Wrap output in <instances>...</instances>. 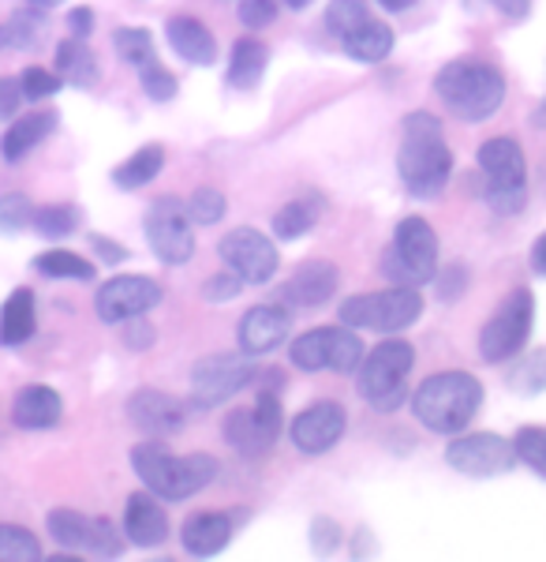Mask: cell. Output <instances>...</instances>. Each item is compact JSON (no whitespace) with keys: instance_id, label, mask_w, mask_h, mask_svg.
Returning a JSON list of instances; mask_svg holds the SVG:
<instances>
[{"instance_id":"8fae6325","label":"cell","mask_w":546,"mask_h":562,"mask_svg":"<svg viewBox=\"0 0 546 562\" xmlns=\"http://www.w3.org/2000/svg\"><path fill=\"white\" fill-rule=\"evenodd\" d=\"M535 326V296L532 289H513L505 301L494 307V315L479 330V360L487 364H505V360L521 357L524 346L532 341Z\"/></svg>"},{"instance_id":"f5cc1de1","label":"cell","mask_w":546,"mask_h":562,"mask_svg":"<svg viewBox=\"0 0 546 562\" xmlns=\"http://www.w3.org/2000/svg\"><path fill=\"white\" fill-rule=\"evenodd\" d=\"M490 4H494L505 20H527V12H532V0H490Z\"/></svg>"},{"instance_id":"ba28073f","label":"cell","mask_w":546,"mask_h":562,"mask_svg":"<svg viewBox=\"0 0 546 562\" xmlns=\"http://www.w3.org/2000/svg\"><path fill=\"white\" fill-rule=\"evenodd\" d=\"M423 315V296L412 285H389L382 293H356L344 296L337 319L352 330H371V334H400L408 326H416Z\"/></svg>"},{"instance_id":"ee69618b","label":"cell","mask_w":546,"mask_h":562,"mask_svg":"<svg viewBox=\"0 0 546 562\" xmlns=\"http://www.w3.org/2000/svg\"><path fill=\"white\" fill-rule=\"evenodd\" d=\"M434 293H439L442 304H453L457 296L468 289V267L464 262H450L445 270H434Z\"/></svg>"},{"instance_id":"7a4b0ae2","label":"cell","mask_w":546,"mask_h":562,"mask_svg":"<svg viewBox=\"0 0 546 562\" xmlns=\"http://www.w3.org/2000/svg\"><path fill=\"white\" fill-rule=\"evenodd\" d=\"M434 94L464 124H484L505 105V76L490 60L457 57L439 68Z\"/></svg>"},{"instance_id":"816d5d0a","label":"cell","mask_w":546,"mask_h":562,"mask_svg":"<svg viewBox=\"0 0 546 562\" xmlns=\"http://www.w3.org/2000/svg\"><path fill=\"white\" fill-rule=\"evenodd\" d=\"M90 244H94L98 256H102L105 262H113V267H116V262H124V259H127V248H121V244H113L109 237H90Z\"/></svg>"},{"instance_id":"30bf717a","label":"cell","mask_w":546,"mask_h":562,"mask_svg":"<svg viewBox=\"0 0 546 562\" xmlns=\"http://www.w3.org/2000/svg\"><path fill=\"white\" fill-rule=\"evenodd\" d=\"M326 26L341 49L360 65H382L394 53V31L371 15L367 0H330L326 8Z\"/></svg>"},{"instance_id":"ac0fdd59","label":"cell","mask_w":546,"mask_h":562,"mask_svg":"<svg viewBox=\"0 0 546 562\" xmlns=\"http://www.w3.org/2000/svg\"><path fill=\"white\" fill-rule=\"evenodd\" d=\"M344 431H349V413H344L341 402H330V397L311 402L293 420V428H288V435H293V447L307 458L330 454L337 442L344 439Z\"/></svg>"},{"instance_id":"681fc988","label":"cell","mask_w":546,"mask_h":562,"mask_svg":"<svg viewBox=\"0 0 546 562\" xmlns=\"http://www.w3.org/2000/svg\"><path fill=\"white\" fill-rule=\"evenodd\" d=\"M68 31H71V38H90V34H94V8H71Z\"/></svg>"},{"instance_id":"f35d334b","label":"cell","mask_w":546,"mask_h":562,"mask_svg":"<svg viewBox=\"0 0 546 562\" xmlns=\"http://www.w3.org/2000/svg\"><path fill=\"white\" fill-rule=\"evenodd\" d=\"M513 447H516V461H524L527 469H535L546 480V428L527 424V428L513 435Z\"/></svg>"},{"instance_id":"f6af8a7d","label":"cell","mask_w":546,"mask_h":562,"mask_svg":"<svg viewBox=\"0 0 546 562\" xmlns=\"http://www.w3.org/2000/svg\"><path fill=\"white\" fill-rule=\"evenodd\" d=\"M243 281L232 274V270H217V274H211L203 281V301L206 304H229L240 296Z\"/></svg>"},{"instance_id":"e0dca14e","label":"cell","mask_w":546,"mask_h":562,"mask_svg":"<svg viewBox=\"0 0 546 562\" xmlns=\"http://www.w3.org/2000/svg\"><path fill=\"white\" fill-rule=\"evenodd\" d=\"M161 296H166V289L147 274H116L98 289L94 312L102 323L121 326L127 319H139V315L153 312L161 304Z\"/></svg>"},{"instance_id":"f907efd6","label":"cell","mask_w":546,"mask_h":562,"mask_svg":"<svg viewBox=\"0 0 546 562\" xmlns=\"http://www.w3.org/2000/svg\"><path fill=\"white\" fill-rule=\"evenodd\" d=\"M23 102L20 79H0V116H12Z\"/></svg>"},{"instance_id":"b9f144b4","label":"cell","mask_w":546,"mask_h":562,"mask_svg":"<svg viewBox=\"0 0 546 562\" xmlns=\"http://www.w3.org/2000/svg\"><path fill=\"white\" fill-rule=\"evenodd\" d=\"M31 217H34V203L23 192L0 195V233L15 237V233H23L31 225Z\"/></svg>"},{"instance_id":"d590c367","label":"cell","mask_w":546,"mask_h":562,"mask_svg":"<svg viewBox=\"0 0 546 562\" xmlns=\"http://www.w3.org/2000/svg\"><path fill=\"white\" fill-rule=\"evenodd\" d=\"M509 386L524 397L543 394L546 390V349H535L516 360V368H509Z\"/></svg>"},{"instance_id":"603a6c76","label":"cell","mask_w":546,"mask_h":562,"mask_svg":"<svg viewBox=\"0 0 546 562\" xmlns=\"http://www.w3.org/2000/svg\"><path fill=\"white\" fill-rule=\"evenodd\" d=\"M166 42L180 60L195 68H211L217 65V42L211 34V26L198 23L195 15H172L166 23Z\"/></svg>"},{"instance_id":"7c38bea8","label":"cell","mask_w":546,"mask_h":562,"mask_svg":"<svg viewBox=\"0 0 546 562\" xmlns=\"http://www.w3.org/2000/svg\"><path fill=\"white\" fill-rule=\"evenodd\" d=\"M363 341L352 326H318L307 330L288 346V360L296 371H337V375H352L363 360Z\"/></svg>"},{"instance_id":"3957f363","label":"cell","mask_w":546,"mask_h":562,"mask_svg":"<svg viewBox=\"0 0 546 562\" xmlns=\"http://www.w3.org/2000/svg\"><path fill=\"white\" fill-rule=\"evenodd\" d=\"M132 469L143 487L161 503H184V498L206 492L221 476V461L211 454H172L161 442H139L132 450Z\"/></svg>"},{"instance_id":"cb8c5ba5","label":"cell","mask_w":546,"mask_h":562,"mask_svg":"<svg viewBox=\"0 0 546 562\" xmlns=\"http://www.w3.org/2000/svg\"><path fill=\"white\" fill-rule=\"evenodd\" d=\"M236 532V518L232 514H217V510H206V514H191L180 529V543H184L187 555L195 559H211L217 551L229 548Z\"/></svg>"},{"instance_id":"484cf974","label":"cell","mask_w":546,"mask_h":562,"mask_svg":"<svg viewBox=\"0 0 546 562\" xmlns=\"http://www.w3.org/2000/svg\"><path fill=\"white\" fill-rule=\"evenodd\" d=\"M53 132H57V113H53V109H38V113L15 116V121L8 124L4 139H0V154H4V161H23L26 154H31L34 147H42Z\"/></svg>"},{"instance_id":"52a82bcc","label":"cell","mask_w":546,"mask_h":562,"mask_svg":"<svg viewBox=\"0 0 546 562\" xmlns=\"http://www.w3.org/2000/svg\"><path fill=\"white\" fill-rule=\"evenodd\" d=\"M439 270V233L420 214H408L397 222L394 240L382 251V278L389 285H412L420 289Z\"/></svg>"},{"instance_id":"74e56055","label":"cell","mask_w":546,"mask_h":562,"mask_svg":"<svg viewBox=\"0 0 546 562\" xmlns=\"http://www.w3.org/2000/svg\"><path fill=\"white\" fill-rule=\"evenodd\" d=\"M8 34V45H15V49H34L42 38H45V15L42 8H26V12H15L12 23L4 26Z\"/></svg>"},{"instance_id":"7dc6e473","label":"cell","mask_w":546,"mask_h":562,"mask_svg":"<svg viewBox=\"0 0 546 562\" xmlns=\"http://www.w3.org/2000/svg\"><path fill=\"white\" fill-rule=\"evenodd\" d=\"M341 525L330 521V518H315L311 521V543L318 551H333V548H341Z\"/></svg>"},{"instance_id":"8d00e7d4","label":"cell","mask_w":546,"mask_h":562,"mask_svg":"<svg viewBox=\"0 0 546 562\" xmlns=\"http://www.w3.org/2000/svg\"><path fill=\"white\" fill-rule=\"evenodd\" d=\"M42 543L23 525H0V562H38Z\"/></svg>"},{"instance_id":"5bb4252c","label":"cell","mask_w":546,"mask_h":562,"mask_svg":"<svg viewBox=\"0 0 546 562\" xmlns=\"http://www.w3.org/2000/svg\"><path fill=\"white\" fill-rule=\"evenodd\" d=\"M450 447H445V465L457 469L460 476H505L516 469V447L513 439L498 431H457L450 435Z\"/></svg>"},{"instance_id":"f1b7e54d","label":"cell","mask_w":546,"mask_h":562,"mask_svg":"<svg viewBox=\"0 0 546 562\" xmlns=\"http://www.w3.org/2000/svg\"><path fill=\"white\" fill-rule=\"evenodd\" d=\"M161 169H166V147H161V143H147V147H139L132 158H124L121 166L113 169V184L121 188V192H139L153 177H161Z\"/></svg>"},{"instance_id":"60d3db41","label":"cell","mask_w":546,"mask_h":562,"mask_svg":"<svg viewBox=\"0 0 546 562\" xmlns=\"http://www.w3.org/2000/svg\"><path fill=\"white\" fill-rule=\"evenodd\" d=\"M184 206L195 225H217L225 217V211H229V199L217 192V188H198V192H191Z\"/></svg>"},{"instance_id":"680465c9","label":"cell","mask_w":546,"mask_h":562,"mask_svg":"<svg viewBox=\"0 0 546 562\" xmlns=\"http://www.w3.org/2000/svg\"><path fill=\"white\" fill-rule=\"evenodd\" d=\"M0 45H8V34H4V26H0Z\"/></svg>"},{"instance_id":"2e32d148","label":"cell","mask_w":546,"mask_h":562,"mask_svg":"<svg viewBox=\"0 0 546 562\" xmlns=\"http://www.w3.org/2000/svg\"><path fill=\"white\" fill-rule=\"evenodd\" d=\"M217 256H221L225 270H232L243 285H266L281 267L273 237L251 229V225H240V229L225 233V237L217 240Z\"/></svg>"},{"instance_id":"7bdbcfd3","label":"cell","mask_w":546,"mask_h":562,"mask_svg":"<svg viewBox=\"0 0 546 562\" xmlns=\"http://www.w3.org/2000/svg\"><path fill=\"white\" fill-rule=\"evenodd\" d=\"M20 90H23L26 102H42V98H53L60 90V76H57V71H49V68L31 65L20 76Z\"/></svg>"},{"instance_id":"4dcf8cb0","label":"cell","mask_w":546,"mask_h":562,"mask_svg":"<svg viewBox=\"0 0 546 562\" xmlns=\"http://www.w3.org/2000/svg\"><path fill=\"white\" fill-rule=\"evenodd\" d=\"M45 529H49V537L57 540L60 548H68V551H94L98 518H87V514L60 506V510H49V518H45Z\"/></svg>"},{"instance_id":"836d02e7","label":"cell","mask_w":546,"mask_h":562,"mask_svg":"<svg viewBox=\"0 0 546 562\" xmlns=\"http://www.w3.org/2000/svg\"><path fill=\"white\" fill-rule=\"evenodd\" d=\"M31 225L42 233V237L64 240V237H71L79 225H83V214H79V206H71V203H53V206H42V211H34Z\"/></svg>"},{"instance_id":"4316f807","label":"cell","mask_w":546,"mask_h":562,"mask_svg":"<svg viewBox=\"0 0 546 562\" xmlns=\"http://www.w3.org/2000/svg\"><path fill=\"white\" fill-rule=\"evenodd\" d=\"M270 65V45L259 42L254 34H243V38L232 42L229 53V68H225V87L232 90H251L262 83Z\"/></svg>"},{"instance_id":"8992f818","label":"cell","mask_w":546,"mask_h":562,"mask_svg":"<svg viewBox=\"0 0 546 562\" xmlns=\"http://www.w3.org/2000/svg\"><path fill=\"white\" fill-rule=\"evenodd\" d=\"M484 173V199L498 217H513L527 203V158L513 135H494L476 150Z\"/></svg>"},{"instance_id":"d4e9b609","label":"cell","mask_w":546,"mask_h":562,"mask_svg":"<svg viewBox=\"0 0 546 562\" xmlns=\"http://www.w3.org/2000/svg\"><path fill=\"white\" fill-rule=\"evenodd\" d=\"M64 416V402L53 386H42V383H31L15 394L12 402V420L20 424L26 431H45V428H57Z\"/></svg>"},{"instance_id":"83f0119b","label":"cell","mask_w":546,"mask_h":562,"mask_svg":"<svg viewBox=\"0 0 546 562\" xmlns=\"http://www.w3.org/2000/svg\"><path fill=\"white\" fill-rule=\"evenodd\" d=\"M38 330V307H34V293L31 289H15L12 296L0 307V346L15 349L23 341L34 338Z\"/></svg>"},{"instance_id":"4fadbf2b","label":"cell","mask_w":546,"mask_h":562,"mask_svg":"<svg viewBox=\"0 0 546 562\" xmlns=\"http://www.w3.org/2000/svg\"><path fill=\"white\" fill-rule=\"evenodd\" d=\"M259 379L254 357L248 352H211L191 368V405L195 409H214V405L229 402L232 394H240L243 386H251Z\"/></svg>"},{"instance_id":"9c48e42d","label":"cell","mask_w":546,"mask_h":562,"mask_svg":"<svg viewBox=\"0 0 546 562\" xmlns=\"http://www.w3.org/2000/svg\"><path fill=\"white\" fill-rule=\"evenodd\" d=\"M281 386H285V379L270 371L266 386L254 390V405L225 416V442L240 458H266L273 442L281 439V416H285L281 413Z\"/></svg>"},{"instance_id":"7402d4cb","label":"cell","mask_w":546,"mask_h":562,"mask_svg":"<svg viewBox=\"0 0 546 562\" xmlns=\"http://www.w3.org/2000/svg\"><path fill=\"white\" fill-rule=\"evenodd\" d=\"M124 540L135 548H161L169 540V514L153 492H135L124 503Z\"/></svg>"},{"instance_id":"bcb514c9","label":"cell","mask_w":546,"mask_h":562,"mask_svg":"<svg viewBox=\"0 0 546 562\" xmlns=\"http://www.w3.org/2000/svg\"><path fill=\"white\" fill-rule=\"evenodd\" d=\"M236 15L248 31H266V26L277 20V0H240L236 4Z\"/></svg>"},{"instance_id":"6f0895ef","label":"cell","mask_w":546,"mask_h":562,"mask_svg":"<svg viewBox=\"0 0 546 562\" xmlns=\"http://www.w3.org/2000/svg\"><path fill=\"white\" fill-rule=\"evenodd\" d=\"M31 4H38V8H57V4H64V0H31Z\"/></svg>"},{"instance_id":"11a10c76","label":"cell","mask_w":546,"mask_h":562,"mask_svg":"<svg viewBox=\"0 0 546 562\" xmlns=\"http://www.w3.org/2000/svg\"><path fill=\"white\" fill-rule=\"evenodd\" d=\"M378 8H386V12H408V8H416L420 0H375Z\"/></svg>"},{"instance_id":"277c9868","label":"cell","mask_w":546,"mask_h":562,"mask_svg":"<svg viewBox=\"0 0 546 562\" xmlns=\"http://www.w3.org/2000/svg\"><path fill=\"white\" fill-rule=\"evenodd\" d=\"M484 405V383L471 371H434L412 394V416L431 435H457L476 420Z\"/></svg>"},{"instance_id":"1f68e13d","label":"cell","mask_w":546,"mask_h":562,"mask_svg":"<svg viewBox=\"0 0 546 562\" xmlns=\"http://www.w3.org/2000/svg\"><path fill=\"white\" fill-rule=\"evenodd\" d=\"M318 217H322V195H299L273 214V237L285 244L307 237L318 225Z\"/></svg>"},{"instance_id":"5b68a950","label":"cell","mask_w":546,"mask_h":562,"mask_svg":"<svg viewBox=\"0 0 546 562\" xmlns=\"http://www.w3.org/2000/svg\"><path fill=\"white\" fill-rule=\"evenodd\" d=\"M416 368V349L389 334L371 352H363L356 368V394L371 409L397 413L408 402V375Z\"/></svg>"},{"instance_id":"c3c4849f","label":"cell","mask_w":546,"mask_h":562,"mask_svg":"<svg viewBox=\"0 0 546 562\" xmlns=\"http://www.w3.org/2000/svg\"><path fill=\"white\" fill-rule=\"evenodd\" d=\"M127 323H132V326L124 330V346H127V349H135V352L150 349V346H153V338H158V334H153V326H150V323H143V315H139V319H127Z\"/></svg>"},{"instance_id":"6da1fadb","label":"cell","mask_w":546,"mask_h":562,"mask_svg":"<svg viewBox=\"0 0 546 562\" xmlns=\"http://www.w3.org/2000/svg\"><path fill=\"white\" fill-rule=\"evenodd\" d=\"M397 177L412 199H439L453 180V150L442 135V121L426 109L405 116L400 124Z\"/></svg>"},{"instance_id":"44dd1931","label":"cell","mask_w":546,"mask_h":562,"mask_svg":"<svg viewBox=\"0 0 546 562\" xmlns=\"http://www.w3.org/2000/svg\"><path fill=\"white\" fill-rule=\"evenodd\" d=\"M288 326H293V315H288L285 304H259L243 312L236 341L248 357H262V352H273L288 338Z\"/></svg>"},{"instance_id":"ffe728a7","label":"cell","mask_w":546,"mask_h":562,"mask_svg":"<svg viewBox=\"0 0 546 562\" xmlns=\"http://www.w3.org/2000/svg\"><path fill=\"white\" fill-rule=\"evenodd\" d=\"M337 285H341V270L330 259H307L296 267V274L277 289L281 304L285 307H326L337 296Z\"/></svg>"},{"instance_id":"d6a6232c","label":"cell","mask_w":546,"mask_h":562,"mask_svg":"<svg viewBox=\"0 0 546 562\" xmlns=\"http://www.w3.org/2000/svg\"><path fill=\"white\" fill-rule=\"evenodd\" d=\"M34 270L42 278H57V281H94V262L76 256V251H64V248H53V251H42L34 256Z\"/></svg>"},{"instance_id":"f546056e","label":"cell","mask_w":546,"mask_h":562,"mask_svg":"<svg viewBox=\"0 0 546 562\" xmlns=\"http://www.w3.org/2000/svg\"><path fill=\"white\" fill-rule=\"evenodd\" d=\"M57 76L60 83H71V87H94L102 68H98V57L90 53L87 38H64L57 45Z\"/></svg>"},{"instance_id":"9a60e30c","label":"cell","mask_w":546,"mask_h":562,"mask_svg":"<svg viewBox=\"0 0 546 562\" xmlns=\"http://www.w3.org/2000/svg\"><path fill=\"white\" fill-rule=\"evenodd\" d=\"M143 229H147V244L166 267H184L195 256V233H191V217L184 199L166 195L153 199L147 217H143Z\"/></svg>"},{"instance_id":"db71d44e","label":"cell","mask_w":546,"mask_h":562,"mask_svg":"<svg viewBox=\"0 0 546 562\" xmlns=\"http://www.w3.org/2000/svg\"><path fill=\"white\" fill-rule=\"evenodd\" d=\"M532 270H535L539 278H546V233L532 244Z\"/></svg>"},{"instance_id":"ab89813d","label":"cell","mask_w":546,"mask_h":562,"mask_svg":"<svg viewBox=\"0 0 546 562\" xmlns=\"http://www.w3.org/2000/svg\"><path fill=\"white\" fill-rule=\"evenodd\" d=\"M139 71V87H143V94L150 98V102H172L177 98V90H180V83H177V76L161 65L158 57L150 60V65H143V68H135Z\"/></svg>"},{"instance_id":"d6986e66","label":"cell","mask_w":546,"mask_h":562,"mask_svg":"<svg viewBox=\"0 0 546 562\" xmlns=\"http://www.w3.org/2000/svg\"><path fill=\"white\" fill-rule=\"evenodd\" d=\"M127 420L135 424L150 439H169V435L184 431L187 424V405L180 397L166 394V390L143 386L127 397Z\"/></svg>"},{"instance_id":"9f6ffc18","label":"cell","mask_w":546,"mask_h":562,"mask_svg":"<svg viewBox=\"0 0 546 562\" xmlns=\"http://www.w3.org/2000/svg\"><path fill=\"white\" fill-rule=\"evenodd\" d=\"M281 4H285V8H293V12H304V8L311 4V0H281Z\"/></svg>"},{"instance_id":"e575fe53","label":"cell","mask_w":546,"mask_h":562,"mask_svg":"<svg viewBox=\"0 0 546 562\" xmlns=\"http://www.w3.org/2000/svg\"><path fill=\"white\" fill-rule=\"evenodd\" d=\"M113 49H116V57L127 60L132 68H143L158 57V49H153V34L147 31V26H121V31L113 34Z\"/></svg>"}]
</instances>
